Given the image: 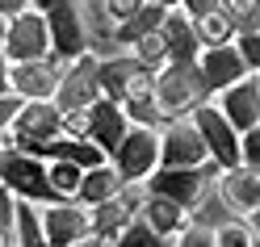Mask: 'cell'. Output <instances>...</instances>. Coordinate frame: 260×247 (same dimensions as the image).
<instances>
[{"instance_id": "obj_38", "label": "cell", "mask_w": 260, "mask_h": 247, "mask_svg": "<svg viewBox=\"0 0 260 247\" xmlns=\"http://www.w3.org/2000/svg\"><path fill=\"white\" fill-rule=\"evenodd\" d=\"M5 247H17V243H5Z\"/></svg>"}, {"instance_id": "obj_4", "label": "cell", "mask_w": 260, "mask_h": 247, "mask_svg": "<svg viewBox=\"0 0 260 247\" xmlns=\"http://www.w3.org/2000/svg\"><path fill=\"white\" fill-rule=\"evenodd\" d=\"M5 189L17 193L21 201H38V205L68 201L51 180V163L29 151H5Z\"/></svg>"}, {"instance_id": "obj_3", "label": "cell", "mask_w": 260, "mask_h": 247, "mask_svg": "<svg viewBox=\"0 0 260 247\" xmlns=\"http://www.w3.org/2000/svg\"><path fill=\"white\" fill-rule=\"evenodd\" d=\"M63 109L59 101H25V109L13 122H5V151H38L42 143L63 134Z\"/></svg>"}, {"instance_id": "obj_16", "label": "cell", "mask_w": 260, "mask_h": 247, "mask_svg": "<svg viewBox=\"0 0 260 247\" xmlns=\"http://www.w3.org/2000/svg\"><path fill=\"white\" fill-rule=\"evenodd\" d=\"M88 118H92V126H88V138L96 143V147H105V151L113 155L122 147V138L130 134V113H126V105L122 101H109V96H101L96 105H88Z\"/></svg>"}, {"instance_id": "obj_2", "label": "cell", "mask_w": 260, "mask_h": 247, "mask_svg": "<svg viewBox=\"0 0 260 247\" xmlns=\"http://www.w3.org/2000/svg\"><path fill=\"white\" fill-rule=\"evenodd\" d=\"M34 59H55V38H51V17L29 5L25 13L5 17V63H34Z\"/></svg>"}, {"instance_id": "obj_12", "label": "cell", "mask_w": 260, "mask_h": 247, "mask_svg": "<svg viewBox=\"0 0 260 247\" xmlns=\"http://www.w3.org/2000/svg\"><path fill=\"white\" fill-rule=\"evenodd\" d=\"M42 226H46L51 247H72V243H80V239L92 235V209L80 205V201L42 205Z\"/></svg>"}, {"instance_id": "obj_35", "label": "cell", "mask_w": 260, "mask_h": 247, "mask_svg": "<svg viewBox=\"0 0 260 247\" xmlns=\"http://www.w3.org/2000/svg\"><path fill=\"white\" fill-rule=\"evenodd\" d=\"M72 247H109L101 235H88V239H80V243H72Z\"/></svg>"}, {"instance_id": "obj_29", "label": "cell", "mask_w": 260, "mask_h": 247, "mask_svg": "<svg viewBox=\"0 0 260 247\" xmlns=\"http://www.w3.org/2000/svg\"><path fill=\"white\" fill-rule=\"evenodd\" d=\"M235 46H239V55L248 59V67L260 72V29H248V34H239Z\"/></svg>"}, {"instance_id": "obj_23", "label": "cell", "mask_w": 260, "mask_h": 247, "mask_svg": "<svg viewBox=\"0 0 260 247\" xmlns=\"http://www.w3.org/2000/svg\"><path fill=\"white\" fill-rule=\"evenodd\" d=\"M214 235H218V247H260V239H256V230H252V222L243 218H226V222H218L214 226Z\"/></svg>"}, {"instance_id": "obj_21", "label": "cell", "mask_w": 260, "mask_h": 247, "mask_svg": "<svg viewBox=\"0 0 260 247\" xmlns=\"http://www.w3.org/2000/svg\"><path fill=\"white\" fill-rule=\"evenodd\" d=\"M122 189H126V176L118 172V163H113V159H105V163H96V168H88V172H84V185H80L76 201L92 209V205L109 201V197H118Z\"/></svg>"}, {"instance_id": "obj_17", "label": "cell", "mask_w": 260, "mask_h": 247, "mask_svg": "<svg viewBox=\"0 0 260 247\" xmlns=\"http://www.w3.org/2000/svg\"><path fill=\"white\" fill-rule=\"evenodd\" d=\"M143 222H147L155 235H164V239H176L181 230L193 222V209L181 205V201H172V197L164 193H147V201H143V214H139Z\"/></svg>"}, {"instance_id": "obj_34", "label": "cell", "mask_w": 260, "mask_h": 247, "mask_svg": "<svg viewBox=\"0 0 260 247\" xmlns=\"http://www.w3.org/2000/svg\"><path fill=\"white\" fill-rule=\"evenodd\" d=\"M34 0H5V17H13V13H25Z\"/></svg>"}, {"instance_id": "obj_14", "label": "cell", "mask_w": 260, "mask_h": 247, "mask_svg": "<svg viewBox=\"0 0 260 247\" xmlns=\"http://www.w3.org/2000/svg\"><path fill=\"white\" fill-rule=\"evenodd\" d=\"M218 197L231 214H256L260 209V168L252 163H239V168H222L218 176Z\"/></svg>"}, {"instance_id": "obj_26", "label": "cell", "mask_w": 260, "mask_h": 247, "mask_svg": "<svg viewBox=\"0 0 260 247\" xmlns=\"http://www.w3.org/2000/svg\"><path fill=\"white\" fill-rule=\"evenodd\" d=\"M113 247H176V243H172V239H164V235H155V230L139 218V222L130 226V230H126V235L113 243Z\"/></svg>"}, {"instance_id": "obj_10", "label": "cell", "mask_w": 260, "mask_h": 247, "mask_svg": "<svg viewBox=\"0 0 260 247\" xmlns=\"http://www.w3.org/2000/svg\"><path fill=\"white\" fill-rule=\"evenodd\" d=\"M101 96H105V88H101V55L96 51H84L80 59L63 63V88L55 96L63 109H88Z\"/></svg>"}, {"instance_id": "obj_6", "label": "cell", "mask_w": 260, "mask_h": 247, "mask_svg": "<svg viewBox=\"0 0 260 247\" xmlns=\"http://www.w3.org/2000/svg\"><path fill=\"white\" fill-rule=\"evenodd\" d=\"M109 159L118 163V172L126 180H147L159 163H164V138H159V126L135 122V126H130V134L122 138V147Z\"/></svg>"}, {"instance_id": "obj_31", "label": "cell", "mask_w": 260, "mask_h": 247, "mask_svg": "<svg viewBox=\"0 0 260 247\" xmlns=\"http://www.w3.org/2000/svg\"><path fill=\"white\" fill-rule=\"evenodd\" d=\"M243 163H252V168H260V126L243 134Z\"/></svg>"}, {"instance_id": "obj_18", "label": "cell", "mask_w": 260, "mask_h": 247, "mask_svg": "<svg viewBox=\"0 0 260 247\" xmlns=\"http://www.w3.org/2000/svg\"><path fill=\"white\" fill-rule=\"evenodd\" d=\"M29 155H38V159H72L80 168H96V163L109 159L105 147H96L92 138H76V134H59L51 143H42L38 151H29Z\"/></svg>"}, {"instance_id": "obj_37", "label": "cell", "mask_w": 260, "mask_h": 247, "mask_svg": "<svg viewBox=\"0 0 260 247\" xmlns=\"http://www.w3.org/2000/svg\"><path fill=\"white\" fill-rule=\"evenodd\" d=\"M34 5H38V9L46 13V9H55V5H59V0H34Z\"/></svg>"}, {"instance_id": "obj_15", "label": "cell", "mask_w": 260, "mask_h": 247, "mask_svg": "<svg viewBox=\"0 0 260 247\" xmlns=\"http://www.w3.org/2000/svg\"><path fill=\"white\" fill-rule=\"evenodd\" d=\"M218 109L235 122L239 134L256 130V126H260V72L243 76L239 84H231V88H222V92H218Z\"/></svg>"}, {"instance_id": "obj_22", "label": "cell", "mask_w": 260, "mask_h": 247, "mask_svg": "<svg viewBox=\"0 0 260 247\" xmlns=\"http://www.w3.org/2000/svg\"><path fill=\"white\" fill-rule=\"evenodd\" d=\"M198 34L206 46H222V42H235L239 38V25L231 17V9H218V13H210V17H198Z\"/></svg>"}, {"instance_id": "obj_36", "label": "cell", "mask_w": 260, "mask_h": 247, "mask_svg": "<svg viewBox=\"0 0 260 247\" xmlns=\"http://www.w3.org/2000/svg\"><path fill=\"white\" fill-rule=\"evenodd\" d=\"M248 222H252V230H256V239H260V209H256V214H248Z\"/></svg>"}, {"instance_id": "obj_11", "label": "cell", "mask_w": 260, "mask_h": 247, "mask_svg": "<svg viewBox=\"0 0 260 247\" xmlns=\"http://www.w3.org/2000/svg\"><path fill=\"white\" fill-rule=\"evenodd\" d=\"M51 17V38H55V59L72 63L84 51H92V34H88V21H84V9L80 0H59L55 9H46Z\"/></svg>"}, {"instance_id": "obj_27", "label": "cell", "mask_w": 260, "mask_h": 247, "mask_svg": "<svg viewBox=\"0 0 260 247\" xmlns=\"http://www.w3.org/2000/svg\"><path fill=\"white\" fill-rule=\"evenodd\" d=\"M172 243H176V247H218V235H214V226H206V222L193 218Z\"/></svg>"}, {"instance_id": "obj_8", "label": "cell", "mask_w": 260, "mask_h": 247, "mask_svg": "<svg viewBox=\"0 0 260 247\" xmlns=\"http://www.w3.org/2000/svg\"><path fill=\"white\" fill-rule=\"evenodd\" d=\"M193 122H198V130H202L210 155H214L222 168H239L243 163V134L235 130V122L218 109V101H202L198 109H193Z\"/></svg>"}, {"instance_id": "obj_1", "label": "cell", "mask_w": 260, "mask_h": 247, "mask_svg": "<svg viewBox=\"0 0 260 247\" xmlns=\"http://www.w3.org/2000/svg\"><path fill=\"white\" fill-rule=\"evenodd\" d=\"M206 88V76H202V63H185V59H168L164 67L155 72V101L164 109V118H185L193 113L202 101H210Z\"/></svg>"}, {"instance_id": "obj_24", "label": "cell", "mask_w": 260, "mask_h": 247, "mask_svg": "<svg viewBox=\"0 0 260 247\" xmlns=\"http://www.w3.org/2000/svg\"><path fill=\"white\" fill-rule=\"evenodd\" d=\"M46 163H51L55 189L68 197V201H76V193H80V185H84V172L88 168H80V163H72V159H46Z\"/></svg>"}, {"instance_id": "obj_5", "label": "cell", "mask_w": 260, "mask_h": 247, "mask_svg": "<svg viewBox=\"0 0 260 247\" xmlns=\"http://www.w3.org/2000/svg\"><path fill=\"white\" fill-rule=\"evenodd\" d=\"M218 176H222L218 159L202 163V168H155L147 176V193H164V197H172V201L193 209L210 193V185H218Z\"/></svg>"}, {"instance_id": "obj_7", "label": "cell", "mask_w": 260, "mask_h": 247, "mask_svg": "<svg viewBox=\"0 0 260 247\" xmlns=\"http://www.w3.org/2000/svg\"><path fill=\"white\" fill-rule=\"evenodd\" d=\"M159 138H164V163L159 168H202V163L214 159L206 138H202V130H198V122H193V113H185V118H164Z\"/></svg>"}, {"instance_id": "obj_13", "label": "cell", "mask_w": 260, "mask_h": 247, "mask_svg": "<svg viewBox=\"0 0 260 247\" xmlns=\"http://www.w3.org/2000/svg\"><path fill=\"white\" fill-rule=\"evenodd\" d=\"M202 76H206V88L210 92H222V88H231V84H239L243 76H252V67H248V59L239 55V46L235 42H222V46H206L202 51Z\"/></svg>"}, {"instance_id": "obj_9", "label": "cell", "mask_w": 260, "mask_h": 247, "mask_svg": "<svg viewBox=\"0 0 260 247\" xmlns=\"http://www.w3.org/2000/svg\"><path fill=\"white\" fill-rule=\"evenodd\" d=\"M5 88L21 92L25 101H55L63 88V59L5 63Z\"/></svg>"}, {"instance_id": "obj_32", "label": "cell", "mask_w": 260, "mask_h": 247, "mask_svg": "<svg viewBox=\"0 0 260 247\" xmlns=\"http://www.w3.org/2000/svg\"><path fill=\"white\" fill-rule=\"evenodd\" d=\"M181 9L189 13L193 21H198V17H210V13H218V9H222V0H185Z\"/></svg>"}, {"instance_id": "obj_30", "label": "cell", "mask_w": 260, "mask_h": 247, "mask_svg": "<svg viewBox=\"0 0 260 247\" xmlns=\"http://www.w3.org/2000/svg\"><path fill=\"white\" fill-rule=\"evenodd\" d=\"M88 126H92V118H88V109H68V113H63V134L88 138Z\"/></svg>"}, {"instance_id": "obj_33", "label": "cell", "mask_w": 260, "mask_h": 247, "mask_svg": "<svg viewBox=\"0 0 260 247\" xmlns=\"http://www.w3.org/2000/svg\"><path fill=\"white\" fill-rule=\"evenodd\" d=\"M139 9H143V0H109V13H113V21H126V17H135Z\"/></svg>"}, {"instance_id": "obj_25", "label": "cell", "mask_w": 260, "mask_h": 247, "mask_svg": "<svg viewBox=\"0 0 260 247\" xmlns=\"http://www.w3.org/2000/svg\"><path fill=\"white\" fill-rule=\"evenodd\" d=\"M135 55L147 63V67H164V63L172 59V51H168V38H164V29H155V34H143L139 38V46H135Z\"/></svg>"}, {"instance_id": "obj_19", "label": "cell", "mask_w": 260, "mask_h": 247, "mask_svg": "<svg viewBox=\"0 0 260 247\" xmlns=\"http://www.w3.org/2000/svg\"><path fill=\"white\" fill-rule=\"evenodd\" d=\"M164 38H168L172 59H185V63H198L202 51H206V42H202V34H198V21H193L185 9H172V13H168Z\"/></svg>"}, {"instance_id": "obj_28", "label": "cell", "mask_w": 260, "mask_h": 247, "mask_svg": "<svg viewBox=\"0 0 260 247\" xmlns=\"http://www.w3.org/2000/svg\"><path fill=\"white\" fill-rule=\"evenodd\" d=\"M226 9H231V17L239 25V34H248V29H260V0H226Z\"/></svg>"}, {"instance_id": "obj_20", "label": "cell", "mask_w": 260, "mask_h": 247, "mask_svg": "<svg viewBox=\"0 0 260 247\" xmlns=\"http://www.w3.org/2000/svg\"><path fill=\"white\" fill-rule=\"evenodd\" d=\"M143 67H147V63H143L135 51H122V55L101 59V88H105V96H109V101H126V92L139 80Z\"/></svg>"}]
</instances>
